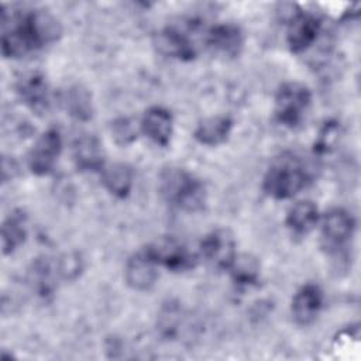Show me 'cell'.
<instances>
[{
	"label": "cell",
	"mask_w": 361,
	"mask_h": 361,
	"mask_svg": "<svg viewBox=\"0 0 361 361\" xmlns=\"http://www.w3.org/2000/svg\"><path fill=\"white\" fill-rule=\"evenodd\" d=\"M62 35L59 20L44 8H3L1 54L18 59L37 52Z\"/></svg>",
	"instance_id": "6da1fadb"
},
{
	"label": "cell",
	"mask_w": 361,
	"mask_h": 361,
	"mask_svg": "<svg viewBox=\"0 0 361 361\" xmlns=\"http://www.w3.org/2000/svg\"><path fill=\"white\" fill-rule=\"evenodd\" d=\"M310 180L309 164L298 154L286 151L268 166L262 179V190L275 200H286L303 190Z\"/></svg>",
	"instance_id": "7a4b0ae2"
},
{
	"label": "cell",
	"mask_w": 361,
	"mask_h": 361,
	"mask_svg": "<svg viewBox=\"0 0 361 361\" xmlns=\"http://www.w3.org/2000/svg\"><path fill=\"white\" fill-rule=\"evenodd\" d=\"M206 31L199 20L182 18L161 28L154 35V47L164 56L189 62L204 45Z\"/></svg>",
	"instance_id": "3957f363"
},
{
	"label": "cell",
	"mask_w": 361,
	"mask_h": 361,
	"mask_svg": "<svg viewBox=\"0 0 361 361\" xmlns=\"http://www.w3.org/2000/svg\"><path fill=\"white\" fill-rule=\"evenodd\" d=\"M158 189L166 203L185 212L202 210L206 203L203 182L179 166H168L161 171Z\"/></svg>",
	"instance_id": "277c9868"
},
{
	"label": "cell",
	"mask_w": 361,
	"mask_h": 361,
	"mask_svg": "<svg viewBox=\"0 0 361 361\" xmlns=\"http://www.w3.org/2000/svg\"><path fill=\"white\" fill-rule=\"evenodd\" d=\"M310 104L312 92L306 85L286 82L281 85L275 94V120L286 128H296L303 121Z\"/></svg>",
	"instance_id": "5b68a950"
},
{
	"label": "cell",
	"mask_w": 361,
	"mask_h": 361,
	"mask_svg": "<svg viewBox=\"0 0 361 361\" xmlns=\"http://www.w3.org/2000/svg\"><path fill=\"white\" fill-rule=\"evenodd\" d=\"M145 250L158 267L175 274L192 271L199 261V255L175 237H159Z\"/></svg>",
	"instance_id": "8992f818"
},
{
	"label": "cell",
	"mask_w": 361,
	"mask_h": 361,
	"mask_svg": "<svg viewBox=\"0 0 361 361\" xmlns=\"http://www.w3.org/2000/svg\"><path fill=\"white\" fill-rule=\"evenodd\" d=\"M286 42L293 54L306 52L322 34V20L310 13L303 11L298 4H290L286 14Z\"/></svg>",
	"instance_id": "52a82bcc"
},
{
	"label": "cell",
	"mask_w": 361,
	"mask_h": 361,
	"mask_svg": "<svg viewBox=\"0 0 361 361\" xmlns=\"http://www.w3.org/2000/svg\"><path fill=\"white\" fill-rule=\"evenodd\" d=\"M322 245L329 254H340L347 247L355 231L354 216L343 209L333 207L320 216Z\"/></svg>",
	"instance_id": "ba28073f"
},
{
	"label": "cell",
	"mask_w": 361,
	"mask_h": 361,
	"mask_svg": "<svg viewBox=\"0 0 361 361\" xmlns=\"http://www.w3.org/2000/svg\"><path fill=\"white\" fill-rule=\"evenodd\" d=\"M200 257L219 271H228L237 252L234 234L227 228H214L209 231L199 245Z\"/></svg>",
	"instance_id": "9c48e42d"
},
{
	"label": "cell",
	"mask_w": 361,
	"mask_h": 361,
	"mask_svg": "<svg viewBox=\"0 0 361 361\" xmlns=\"http://www.w3.org/2000/svg\"><path fill=\"white\" fill-rule=\"evenodd\" d=\"M62 151V137L59 130L48 128L44 131L28 154V168L37 176L52 172Z\"/></svg>",
	"instance_id": "30bf717a"
},
{
	"label": "cell",
	"mask_w": 361,
	"mask_h": 361,
	"mask_svg": "<svg viewBox=\"0 0 361 361\" xmlns=\"http://www.w3.org/2000/svg\"><path fill=\"white\" fill-rule=\"evenodd\" d=\"M21 103L37 116H44L51 107V89L47 78L37 71L21 75L16 85Z\"/></svg>",
	"instance_id": "8fae6325"
},
{
	"label": "cell",
	"mask_w": 361,
	"mask_h": 361,
	"mask_svg": "<svg viewBox=\"0 0 361 361\" xmlns=\"http://www.w3.org/2000/svg\"><path fill=\"white\" fill-rule=\"evenodd\" d=\"M324 293L317 283H305L293 295L290 302V314L298 326H310L314 323L323 309Z\"/></svg>",
	"instance_id": "7c38bea8"
},
{
	"label": "cell",
	"mask_w": 361,
	"mask_h": 361,
	"mask_svg": "<svg viewBox=\"0 0 361 361\" xmlns=\"http://www.w3.org/2000/svg\"><path fill=\"white\" fill-rule=\"evenodd\" d=\"M244 34L233 23H220L207 28L204 45L216 55L235 58L244 48Z\"/></svg>",
	"instance_id": "4fadbf2b"
},
{
	"label": "cell",
	"mask_w": 361,
	"mask_h": 361,
	"mask_svg": "<svg viewBox=\"0 0 361 361\" xmlns=\"http://www.w3.org/2000/svg\"><path fill=\"white\" fill-rule=\"evenodd\" d=\"M158 265L149 257L145 248L134 252L126 262L124 279L126 283L140 292L149 290L158 279Z\"/></svg>",
	"instance_id": "5bb4252c"
},
{
	"label": "cell",
	"mask_w": 361,
	"mask_h": 361,
	"mask_svg": "<svg viewBox=\"0 0 361 361\" xmlns=\"http://www.w3.org/2000/svg\"><path fill=\"white\" fill-rule=\"evenodd\" d=\"M59 279H62L59 261L45 255L35 258L27 272L28 286L37 296L44 299L54 295Z\"/></svg>",
	"instance_id": "9a60e30c"
},
{
	"label": "cell",
	"mask_w": 361,
	"mask_h": 361,
	"mask_svg": "<svg viewBox=\"0 0 361 361\" xmlns=\"http://www.w3.org/2000/svg\"><path fill=\"white\" fill-rule=\"evenodd\" d=\"M140 131L155 145L168 147L173 135L172 113L162 106L147 109L140 121Z\"/></svg>",
	"instance_id": "2e32d148"
},
{
	"label": "cell",
	"mask_w": 361,
	"mask_h": 361,
	"mask_svg": "<svg viewBox=\"0 0 361 361\" xmlns=\"http://www.w3.org/2000/svg\"><path fill=\"white\" fill-rule=\"evenodd\" d=\"M72 159L80 172H102L106 166L102 144L90 134L82 135L73 141Z\"/></svg>",
	"instance_id": "e0dca14e"
},
{
	"label": "cell",
	"mask_w": 361,
	"mask_h": 361,
	"mask_svg": "<svg viewBox=\"0 0 361 361\" xmlns=\"http://www.w3.org/2000/svg\"><path fill=\"white\" fill-rule=\"evenodd\" d=\"M234 121L226 114L210 116L200 120L193 130V138L207 147H216L226 142L233 131Z\"/></svg>",
	"instance_id": "ac0fdd59"
},
{
	"label": "cell",
	"mask_w": 361,
	"mask_h": 361,
	"mask_svg": "<svg viewBox=\"0 0 361 361\" xmlns=\"http://www.w3.org/2000/svg\"><path fill=\"white\" fill-rule=\"evenodd\" d=\"M62 109L78 121H89L93 116V102L90 92L82 85L68 86L59 97Z\"/></svg>",
	"instance_id": "d6986e66"
},
{
	"label": "cell",
	"mask_w": 361,
	"mask_h": 361,
	"mask_svg": "<svg viewBox=\"0 0 361 361\" xmlns=\"http://www.w3.org/2000/svg\"><path fill=\"white\" fill-rule=\"evenodd\" d=\"M320 220V213L314 202L299 200L286 213L285 224L295 235H306L310 233Z\"/></svg>",
	"instance_id": "ffe728a7"
},
{
	"label": "cell",
	"mask_w": 361,
	"mask_h": 361,
	"mask_svg": "<svg viewBox=\"0 0 361 361\" xmlns=\"http://www.w3.org/2000/svg\"><path fill=\"white\" fill-rule=\"evenodd\" d=\"M102 183L106 190L117 199H126L134 182V175L131 168L123 162L106 164V166L100 172Z\"/></svg>",
	"instance_id": "44dd1931"
},
{
	"label": "cell",
	"mask_w": 361,
	"mask_h": 361,
	"mask_svg": "<svg viewBox=\"0 0 361 361\" xmlns=\"http://www.w3.org/2000/svg\"><path fill=\"white\" fill-rule=\"evenodd\" d=\"M27 238V214L21 209L13 210L1 226V251L3 255L13 254Z\"/></svg>",
	"instance_id": "7402d4cb"
},
{
	"label": "cell",
	"mask_w": 361,
	"mask_h": 361,
	"mask_svg": "<svg viewBox=\"0 0 361 361\" xmlns=\"http://www.w3.org/2000/svg\"><path fill=\"white\" fill-rule=\"evenodd\" d=\"M233 283L240 289L252 288L258 283L261 275V264L257 257L248 252L237 254L228 268Z\"/></svg>",
	"instance_id": "603a6c76"
},
{
	"label": "cell",
	"mask_w": 361,
	"mask_h": 361,
	"mask_svg": "<svg viewBox=\"0 0 361 361\" xmlns=\"http://www.w3.org/2000/svg\"><path fill=\"white\" fill-rule=\"evenodd\" d=\"M340 134H341L340 123L334 120L326 121L314 140V144H313L314 154L322 157L324 154L331 152L340 140Z\"/></svg>",
	"instance_id": "cb8c5ba5"
},
{
	"label": "cell",
	"mask_w": 361,
	"mask_h": 361,
	"mask_svg": "<svg viewBox=\"0 0 361 361\" xmlns=\"http://www.w3.org/2000/svg\"><path fill=\"white\" fill-rule=\"evenodd\" d=\"M110 133H111L113 140L118 145H130L137 140L138 133H141V131H140V124L137 127L131 118L118 117L111 123Z\"/></svg>",
	"instance_id": "d4e9b609"
},
{
	"label": "cell",
	"mask_w": 361,
	"mask_h": 361,
	"mask_svg": "<svg viewBox=\"0 0 361 361\" xmlns=\"http://www.w3.org/2000/svg\"><path fill=\"white\" fill-rule=\"evenodd\" d=\"M360 345V329L358 324L348 326L344 330L338 331L333 341V348L336 353L343 354L350 350H358Z\"/></svg>",
	"instance_id": "484cf974"
}]
</instances>
